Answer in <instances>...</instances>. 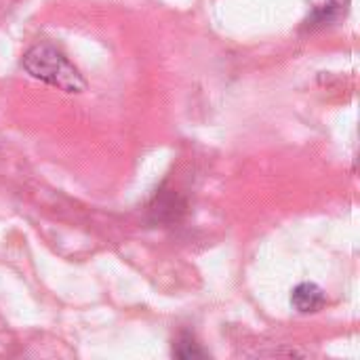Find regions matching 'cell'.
Wrapping results in <instances>:
<instances>
[{"label": "cell", "instance_id": "6da1fadb", "mask_svg": "<svg viewBox=\"0 0 360 360\" xmlns=\"http://www.w3.org/2000/svg\"><path fill=\"white\" fill-rule=\"evenodd\" d=\"M23 68L38 80L57 86L65 93L84 91V78L80 72L53 46L36 44L23 57Z\"/></svg>", "mask_w": 360, "mask_h": 360}, {"label": "cell", "instance_id": "3957f363", "mask_svg": "<svg viewBox=\"0 0 360 360\" xmlns=\"http://www.w3.org/2000/svg\"><path fill=\"white\" fill-rule=\"evenodd\" d=\"M173 354L186 360L202 359V356H205V352L200 350V346H198L190 335H181V338H179L177 346L173 348Z\"/></svg>", "mask_w": 360, "mask_h": 360}, {"label": "cell", "instance_id": "7a4b0ae2", "mask_svg": "<svg viewBox=\"0 0 360 360\" xmlns=\"http://www.w3.org/2000/svg\"><path fill=\"white\" fill-rule=\"evenodd\" d=\"M325 291L314 283H302L293 289L291 304L302 314H314L325 306Z\"/></svg>", "mask_w": 360, "mask_h": 360}]
</instances>
